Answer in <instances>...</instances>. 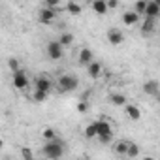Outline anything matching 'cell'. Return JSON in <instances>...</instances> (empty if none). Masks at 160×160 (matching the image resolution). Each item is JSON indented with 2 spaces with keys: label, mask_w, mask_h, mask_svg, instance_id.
Wrapping results in <instances>:
<instances>
[{
  "label": "cell",
  "mask_w": 160,
  "mask_h": 160,
  "mask_svg": "<svg viewBox=\"0 0 160 160\" xmlns=\"http://www.w3.org/2000/svg\"><path fill=\"white\" fill-rule=\"evenodd\" d=\"M42 154L45 156V158H49V160H58V158H62V154H64V143L57 138L55 141H47L43 147H42Z\"/></svg>",
  "instance_id": "cell-1"
},
{
  "label": "cell",
  "mask_w": 160,
  "mask_h": 160,
  "mask_svg": "<svg viewBox=\"0 0 160 160\" xmlns=\"http://www.w3.org/2000/svg\"><path fill=\"white\" fill-rule=\"evenodd\" d=\"M94 128H96V138L100 139V143L108 145V143L113 141V128L108 121H96Z\"/></svg>",
  "instance_id": "cell-2"
},
{
  "label": "cell",
  "mask_w": 160,
  "mask_h": 160,
  "mask_svg": "<svg viewBox=\"0 0 160 160\" xmlns=\"http://www.w3.org/2000/svg\"><path fill=\"white\" fill-rule=\"evenodd\" d=\"M57 87H58L60 92H73V91H77V87H79V79H77V75H73V73H64V75L58 77Z\"/></svg>",
  "instance_id": "cell-3"
},
{
  "label": "cell",
  "mask_w": 160,
  "mask_h": 160,
  "mask_svg": "<svg viewBox=\"0 0 160 160\" xmlns=\"http://www.w3.org/2000/svg\"><path fill=\"white\" fill-rule=\"evenodd\" d=\"M12 83H13V87H15L17 91H27V87H28L27 72H25V70H17V72H13V75H12Z\"/></svg>",
  "instance_id": "cell-4"
},
{
  "label": "cell",
  "mask_w": 160,
  "mask_h": 160,
  "mask_svg": "<svg viewBox=\"0 0 160 160\" xmlns=\"http://www.w3.org/2000/svg\"><path fill=\"white\" fill-rule=\"evenodd\" d=\"M34 91H40L43 94H49L53 91V81H51L49 77H45V75H38L34 79Z\"/></svg>",
  "instance_id": "cell-5"
},
{
  "label": "cell",
  "mask_w": 160,
  "mask_h": 160,
  "mask_svg": "<svg viewBox=\"0 0 160 160\" xmlns=\"http://www.w3.org/2000/svg\"><path fill=\"white\" fill-rule=\"evenodd\" d=\"M47 57H49L51 60H60V58L64 57V49L60 47V43H58L57 40L47 42Z\"/></svg>",
  "instance_id": "cell-6"
},
{
  "label": "cell",
  "mask_w": 160,
  "mask_h": 160,
  "mask_svg": "<svg viewBox=\"0 0 160 160\" xmlns=\"http://www.w3.org/2000/svg\"><path fill=\"white\" fill-rule=\"evenodd\" d=\"M143 17H149V19H158L160 17V4L156 2V0H149V2L145 4Z\"/></svg>",
  "instance_id": "cell-7"
},
{
  "label": "cell",
  "mask_w": 160,
  "mask_h": 160,
  "mask_svg": "<svg viewBox=\"0 0 160 160\" xmlns=\"http://www.w3.org/2000/svg\"><path fill=\"white\" fill-rule=\"evenodd\" d=\"M57 15H58V13H57L55 10L42 8V10H40V13H38V19H40V23H42V25H51V23H55Z\"/></svg>",
  "instance_id": "cell-8"
},
{
  "label": "cell",
  "mask_w": 160,
  "mask_h": 160,
  "mask_svg": "<svg viewBox=\"0 0 160 160\" xmlns=\"http://www.w3.org/2000/svg\"><path fill=\"white\" fill-rule=\"evenodd\" d=\"M108 42H109L111 45H121V43L124 42L122 30H119V28H109V30H108Z\"/></svg>",
  "instance_id": "cell-9"
},
{
  "label": "cell",
  "mask_w": 160,
  "mask_h": 160,
  "mask_svg": "<svg viewBox=\"0 0 160 160\" xmlns=\"http://www.w3.org/2000/svg\"><path fill=\"white\" fill-rule=\"evenodd\" d=\"M92 60H94V55H92V51H91L89 47H83L81 51H79V55H77V62L81 64V66H89Z\"/></svg>",
  "instance_id": "cell-10"
},
{
  "label": "cell",
  "mask_w": 160,
  "mask_h": 160,
  "mask_svg": "<svg viewBox=\"0 0 160 160\" xmlns=\"http://www.w3.org/2000/svg\"><path fill=\"white\" fill-rule=\"evenodd\" d=\"M102 70H104V66H102L100 60H92V62L87 66V73H89L91 79H98V77L102 75Z\"/></svg>",
  "instance_id": "cell-11"
},
{
  "label": "cell",
  "mask_w": 160,
  "mask_h": 160,
  "mask_svg": "<svg viewBox=\"0 0 160 160\" xmlns=\"http://www.w3.org/2000/svg\"><path fill=\"white\" fill-rule=\"evenodd\" d=\"M143 91H145V94H149V96H158L160 85H158L156 79H149V81L143 83Z\"/></svg>",
  "instance_id": "cell-12"
},
{
  "label": "cell",
  "mask_w": 160,
  "mask_h": 160,
  "mask_svg": "<svg viewBox=\"0 0 160 160\" xmlns=\"http://www.w3.org/2000/svg\"><path fill=\"white\" fill-rule=\"evenodd\" d=\"M124 111H126V117L130 121H139L141 119V111H139V108L136 104H126L124 106Z\"/></svg>",
  "instance_id": "cell-13"
},
{
  "label": "cell",
  "mask_w": 160,
  "mask_h": 160,
  "mask_svg": "<svg viewBox=\"0 0 160 160\" xmlns=\"http://www.w3.org/2000/svg\"><path fill=\"white\" fill-rule=\"evenodd\" d=\"M154 28H156V19H149V17H145L143 23H141V34H143V36H149V34L154 32Z\"/></svg>",
  "instance_id": "cell-14"
},
{
  "label": "cell",
  "mask_w": 160,
  "mask_h": 160,
  "mask_svg": "<svg viewBox=\"0 0 160 160\" xmlns=\"http://www.w3.org/2000/svg\"><path fill=\"white\" fill-rule=\"evenodd\" d=\"M139 19H141V17H139V15H136L132 10L122 13V23H124L126 27H134V25H138V23H139Z\"/></svg>",
  "instance_id": "cell-15"
},
{
  "label": "cell",
  "mask_w": 160,
  "mask_h": 160,
  "mask_svg": "<svg viewBox=\"0 0 160 160\" xmlns=\"http://www.w3.org/2000/svg\"><path fill=\"white\" fill-rule=\"evenodd\" d=\"M92 10L98 15H106L108 13V6H106V0H92Z\"/></svg>",
  "instance_id": "cell-16"
},
{
  "label": "cell",
  "mask_w": 160,
  "mask_h": 160,
  "mask_svg": "<svg viewBox=\"0 0 160 160\" xmlns=\"http://www.w3.org/2000/svg\"><path fill=\"white\" fill-rule=\"evenodd\" d=\"M57 42L60 43V47H62V49H64V47H70V45L73 43V34H72V32H62V34H60V38H58Z\"/></svg>",
  "instance_id": "cell-17"
},
{
  "label": "cell",
  "mask_w": 160,
  "mask_h": 160,
  "mask_svg": "<svg viewBox=\"0 0 160 160\" xmlns=\"http://www.w3.org/2000/svg\"><path fill=\"white\" fill-rule=\"evenodd\" d=\"M139 154V145L134 143V141H128V147H126V156L128 158H136Z\"/></svg>",
  "instance_id": "cell-18"
},
{
  "label": "cell",
  "mask_w": 160,
  "mask_h": 160,
  "mask_svg": "<svg viewBox=\"0 0 160 160\" xmlns=\"http://www.w3.org/2000/svg\"><path fill=\"white\" fill-rule=\"evenodd\" d=\"M126 147H128V141H117V143L113 145V151H115V154H119V156H126Z\"/></svg>",
  "instance_id": "cell-19"
},
{
  "label": "cell",
  "mask_w": 160,
  "mask_h": 160,
  "mask_svg": "<svg viewBox=\"0 0 160 160\" xmlns=\"http://www.w3.org/2000/svg\"><path fill=\"white\" fill-rule=\"evenodd\" d=\"M111 104H113V106H126L128 102H126V96H124V94L115 92V94H111Z\"/></svg>",
  "instance_id": "cell-20"
},
{
  "label": "cell",
  "mask_w": 160,
  "mask_h": 160,
  "mask_svg": "<svg viewBox=\"0 0 160 160\" xmlns=\"http://www.w3.org/2000/svg\"><path fill=\"white\" fill-rule=\"evenodd\" d=\"M42 138L45 139V143H47V141H55V139H57V132H55V128H45V130L42 132Z\"/></svg>",
  "instance_id": "cell-21"
},
{
  "label": "cell",
  "mask_w": 160,
  "mask_h": 160,
  "mask_svg": "<svg viewBox=\"0 0 160 160\" xmlns=\"http://www.w3.org/2000/svg\"><path fill=\"white\" fill-rule=\"evenodd\" d=\"M66 10H68V12H70L72 15H79V13L83 12V8L79 6L77 2H68V4H66Z\"/></svg>",
  "instance_id": "cell-22"
},
{
  "label": "cell",
  "mask_w": 160,
  "mask_h": 160,
  "mask_svg": "<svg viewBox=\"0 0 160 160\" xmlns=\"http://www.w3.org/2000/svg\"><path fill=\"white\" fill-rule=\"evenodd\" d=\"M145 4H147V2H145V0H138V2L134 4V10H132V12H134L136 15H139V17H143V12H145Z\"/></svg>",
  "instance_id": "cell-23"
},
{
  "label": "cell",
  "mask_w": 160,
  "mask_h": 160,
  "mask_svg": "<svg viewBox=\"0 0 160 160\" xmlns=\"http://www.w3.org/2000/svg\"><path fill=\"white\" fill-rule=\"evenodd\" d=\"M83 136H85L87 139H94V138H96V128H94V122H92V124H89V126H85Z\"/></svg>",
  "instance_id": "cell-24"
},
{
  "label": "cell",
  "mask_w": 160,
  "mask_h": 160,
  "mask_svg": "<svg viewBox=\"0 0 160 160\" xmlns=\"http://www.w3.org/2000/svg\"><path fill=\"white\" fill-rule=\"evenodd\" d=\"M8 68L12 70V73H13V72H17V70H21V66H19V60H17L15 57L8 58Z\"/></svg>",
  "instance_id": "cell-25"
},
{
  "label": "cell",
  "mask_w": 160,
  "mask_h": 160,
  "mask_svg": "<svg viewBox=\"0 0 160 160\" xmlns=\"http://www.w3.org/2000/svg\"><path fill=\"white\" fill-rule=\"evenodd\" d=\"M21 156H23V160H34V152H32L30 147H23L21 149Z\"/></svg>",
  "instance_id": "cell-26"
},
{
  "label": "cell",
  "mask_w": 160,
  "mask_h": 160,
  "mask_svg": "<svg viewBox=\"0 0 160 160\" xmlns=\"http://www.w3.org/2000/svg\"><path fill=\"white\" fill-rule=\"evenodd\" d=\"M77 111L79 113H87L89 111V102L87 100H79L77 102Z\"/></svg>",
  "instance_id": "cell-27"
},
{
  "label": "cell",
  "mask_w": 160,
  "mask_h": 160,
  "mask_svg": "<svg viewBox=\"0 0 160 160\" xmlns=\"http://www.w3.org/2000/svg\"><path fill=\"white\" fill-rule=\"evenodd\" d=\"M32 98H34L36 102H43V100L47 98V94H43V92H40V91H34V94H32Z\"/></svg>",
  "instance_id": "cell-28"
},
{
  "label": "cell",
  "mask_w": 160,
  "mask_h": 160,
  "mask_svg": "<svg viewBox=\"0 0 160 160\" xmlns=\"http://www.w3.org/2000/svg\"><path fill=\"white\" fill-rule=\"evenodd\" d=\"M106 6H108V10H117L119 8V2H117V0H108Z\"/></svg>",
  "instance_id": "cell-29"
},
{
  "label": "cell",
  "mask_w": 160,
  "mask_h": 160,
  "mask_svg": "<svg viewBox=\"0 0 160 160\" xmlns=\"http://www.w3.org/2000/svg\"><path fill=\"white\" fill-rule=\"evenodd\" d=\"M143 160H156V158H152V156H145Z\"/></svg>",
  "instance_id": "cell-30"
},
{
  "label": "cell",
  "mask_w": 160,
  "mask_h": 160,
  "mask_svg": "<svg viewBox=\"0 0 160 160\" xmlns=\"http://www.w3.org/2000/svg\"><path fill=\"white\" fill-rule=\"evenodd\" d=\"M2 145H4V141H2V138H0V149H2Z\"/></svg>",
  "instance_id": "cell-31"
}]
</instances>
